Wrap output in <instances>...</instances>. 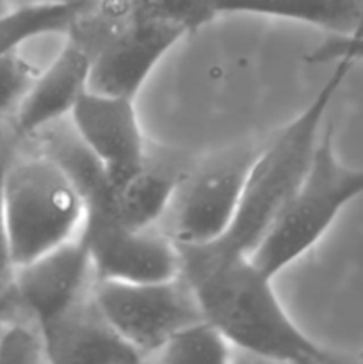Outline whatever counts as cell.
<instances>
[{
  "instance_id": "obj_10",
  "label": "cell",
  "mask_w": 363,
  "mask_h": 364,
  "mask_svg": "<svg viewBox=\"0 0 363 364\" xmlns=\"http://www.w3.org/2000/svg\"><path fill=\"white\" fill-rule=\"evenodd\" d=\"M187 34L180 25L135 18L95 57L89 89L135 100L160 60Z\"/></svg>"
},
{
  "instance_id": "obj_21",
  "label": "cell",
  "mask_w": 363,
  "mask_h": 364,
  "mask_svg": "<svg viewBox=\"0 0 363 364\" xmlns=\"http://www.w3.org/2000/svg\"><path fill=\"white\" fill-rule=\"evenodd\" d=\"M39 2H59V0H0V13L13 7L28 6V4H39Z\"/></svg>"
},
{
  "instance_id": "obj_9",
  "label": "cell",
  "mask_w": 363,
  "mask_h": 364,
  "mask_svg": "<svg viewBox=\"0 0 363 364\" xmlns=\"http://www.w3.org/2000/svg\"><path fill=\"white\" fill-rule=\"evenodd\" d=\"M95 272L82 233L46 255L16 267L14 295L39 322H52L95 287Z\"/></svg>"
},
{
  "instance_id": "obj_1",
  "label": "cell",
  "mask_w": 363,
  "mask_h": 364,
  "mask_svg": "<svg viewBox=\"0 0 363 364\" xmlns=\"http://www.w3.org/2000/svg\"><path fill=\"white\" fill-rule=\"evenodd\" d=\"M178 247L180 272L198 299L203 318L224 334L233 350L274 363L347 361L295 326L274 290V277L260 269L251 255L221 242Z\"/></svg>"
},
{
  "instance_id": "obj_15",
  "label": "cell",
  "mask_w": 363,
  "mask_h": 364,
  "mask_svg": "<svg viewBox=\"0 0 363 364\" xmlns=\"http://www.w3.org/2000/svg\"><path fill=\"white\" fill-rule=\"evenodd\" d=\"M89 0H59L13 7L0 13V60L38 38L66 34Z\"/></svg>"
},
{
  "instance_id": "obj_3",
  "label": "cell",
  "mask_w": 363,
  "mask_h": 364,
  "mask_svg": "<svg viewBox=\"0 0 363 364\" xmlns=\"http://www.w3.org/2000/svg\"><path fill=\"white\" fill-rule=\"evenodd\" d=\"M2 217L11 256L20 267L77 238L85 203L59 160L21 141L4 173Z\"/></svg>"
},
{
  "instance_id": "obj_22",
  "label": "cell",
  "mask_w": 363,
  "mask_h": 364,
  "mask_svg": "<svg viewBox=\"0 0 363 364\" xmlns=\"http://www.w3.org/2000/svg\"><path fill=\"white\" fill-rule=\"evenodd\" d=\"M359 359H362V361H363V354H362V358H359Z\"/></svg>"
},
{
  "instance_id": "obj_19",
  "label": "cell",
  "mask_w": 363,
  "mask_h": 364,
  "mask_svg": "<svg viewBox=\"0 0 363 364\" xmlns=\"http://www.w3.org/2000/svg\"><path fill=\"white\" fill-rule=\"evenodd\" d=\"M21 144V137L14 128L13 117L0 119V313L14 301V274L16 265L11 256L9 242H7L6 228L2 217V180L7 166L16 155Z\"/></svg>"
},
{
  "instance_id": "obj_16",
  "label": "cell",
  "mask_w": 363,
  "mask_h": 364,
  "mask_svg": "<svg viewBox=\"0 0 363 364\" xmlns=\"http://www.w3.org/2000/svg\"><path fill=\"white\" fill-rule=\"evenodd\" d=\"M233 347L206 318L182 327L146 363L160 364H226L233 359Z\"/></svg>"
},
{
  "instance_id": "obj_14",
  "label": "cell",
  "mask_w": 363,
  "mask_h": 364,
  "mask_svg": "<svg viewBox=\"0 0 363 364\" xmlns=\"http://www.w3.org/2000/svg\"><path fill=\"white\" fill-rule=\"evenodd\" d=\"M217 14L281 18L344 38L363 31V0H214Z\"/></svg>"
},
{
  "instance_id": "obj_11",
  "label": "cell",
  "mask_w": 363,
  "mask_h": 364,
  "mask_svg": "<svg viewBox=\"0 0 363 364\" xmlns=\"http://www.w3.org/2000/svg\"><path fill=\"white\" fill-rule=\"evenodd\" d=\"M95 55L82 39L64 34L57 55L41 68L31 91L13 116L14 128L21 139L68 119L75 102L89 89Z\"/></svg>"
},
{
  "instance_id": "obj_7",
  "label": "cell",
  "mask_w": 363,
  "mask_h": 364,
  "mask_svg": "<svg viewBox=\"0 0 363 364\" xmlns=\"http://www.w3.org/2000/svg\"><path fill=\"white\" fill-rule=\"evenodd\" d=\"M80 233L96 279L144 283L180 276V247L162 224L132 228L107 219H85Z\"/></svg>"
},
{
  "instance_id": "obj_6",
  "label": "cell",
  "mask_w": 363,
  "mask_h": 364,
  "mask_svg": "<svg viewBox=\"0 0 363 364\" xmlns=\"http://www.w3.org/2000/svg\"><path fill=\"white\" fill-rule=\"evenodd\" d=\"M93 294L110 326L141 363L182 327L203 318L198 299L182 272L171 279L144 283L96 279Z\"/></svg>"
},
{
  "instance_id": "obj_17",
  "label": "cell",
  "mask_w": 363,
  "mask_h": 364,
  "mask_svg": "<svg viewBox=\"0 0 363 364\" xmlns=\"http://www.w3.org/2000/svg\"><path fill=\"white\" fill-rule=\"evenodd\" d=\"M50 363L43 323L16 297L0 313V364Z\"/></svg>"
},
{
  "instance_id": "obj_13",
  "label": "cell",
  "mask_w": 363,
  "mask_h": 364,
  "mask_svg": "<svg viewBox=\"0 0 363 364\" xmlns=\"http://www.w3.org/2000/svg\"><path fill=\"white\" fill-rule=\"evenodd\" d=\"M184 169L148 159L144 167L127 180L110 181L85 199V219H107L132 228L160 224Z\"/></svg>"
},
{
  "instance_id": "obj_5",
  "label": "cell",
  "mask_w": 363,
  "mask_h": 364,
  "mask_svg": "<svg viewBox=\"0 0 363 364\" xmlns=\"http://www.w3.org/2000/svg\"><path fill=\"white\" fill-rule=\"evenodd\" d=\"M258 148L244 142L185 167L160 223L178 245L212 244L230 231Z\"/></svg>"
},
{
  "instance_id": "obj_18",
  "label": "cell",
  "mask_w": 363,
  "mask_h": 364,
  "mask_svg": "<svg viewBox=\"0 0 363 364\" xmlns=\"http://www.w3.org/2000/svg\"><path fill=\"white\" fill-rule=\"evenodd\" d=\"M141 20L167 21L191 32L219 16L214 0H127Z\"/></svg>"
},
{
  "instance_id": "obj_2",
  "label": "cell",
  "mask_w": 363,
  "mask_h": 364,
  "mask_svg": "<svg viewBox=\"0 0 363 364\" xmlns=\"http://www.w3.org/2000/svg\"><path fill=\"white\" fill-rule=\"evenodd\" d=\"M312 102L265 144H260L246 178L241 206L221 244L251 255L305 178L324 130L327 109L354 66L337 60Z\"/></svg>"
},
{
  "instance_id": "obj_8",
  "label": "cell",
  "mask_w": 363,
  "mask_h": 364,
  "mask_svg": "<svg viewBox=\"0 0 363 364\" xmlns=\"http://www.w3.org/2000/svg\"><path fill=\"white\" fill-rule=\"evenodd\" d=\"M68 121L112 183L127 180L148 162L134 98L85 89Z\"/></svg>"
},
{
  "instance_id": "obj_12",
  "label": "cell",
  "mask_w": 363,
  "mask_h": 364,
  "mask_svg": "<svg viewBox=\"0 0 363 364\" xmlns=\"http://www.w3.org/2000/svg\"><path fill=\"white\" fill-rule=\"evenodd\" d=\"M43 329L50 363H141L134 348L105 318L93 290Z\"/></svg>"
},
{
  "instance_id": "obj_4",
  "label": "cell",
  "mask_w": 363,
  "mask_h": 364,
  "mask_svg": "<svg viewBox=\"0 0 363 364\" xmlns=\"http://www.w3.org/2000/svg\"><path fill=\"white\" fill-rule=\"evenodd\" d=\"M363 196V167L342 162L335 151L333 128L326 124L312 164L294 194L251 258L276 277L319 244L344 208Z\"/></svg>"
},
{
  "instance_id": "obj_20",
  "label": "cell",
  "mask_w": 363,
  "mask_h": 364,
  "mask_svg": "<svg viewBox=\"0 0 363 364\" xmlns=\"http://www.w3.org/2000/svg\"><path fill=\"white\" fill-rule=\"evenodd\" d=\"M306 60L312 64L337 63V60H349L352 64L359 63L363 60V31L344 38L333 36V39H327L326 43L315 46L306 55Z\"/></svg>"
}]
</instances>
